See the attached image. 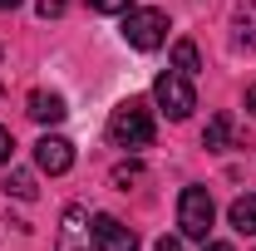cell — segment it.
<instances>
[{"instance_id":"cell-20","label":"cell","mask_w":256,"mask_h":251,"mask_svg":"<svg viewBox=\"0 0 256 251\" xmlns=\"http://www.w3.org/2000/svg\"><path fill=\"white\" fill-rule=\"evenodd\" d=\"M246 108L256 114V84H246Z\"/></svg>"},{"instance_id":"cell-10","label":"cell","mask_w":256,"mask_h":251,"mask_svg":"<svg viewBox=\"0 0 256 251\" xmlns=\"http://www.w3.org/2000/svg\"><path fill=\"white\" fill-rule=\"evenodd\" d=\"M226 222H232V232H242V236H256V192L236 197V202L226 207Z\"/></svg>"},{"instance_id":"cell-19","label":"cell","mask_w":256,"mask_h":251,"mask_svg":"<svg viewBox=\"0 0 256 251\" xmlns=\"http://www.w3.org/2000/svg\"><path fill=\"white\" fill-rule=\"evenodd\" d=\"M153 251H182V246H178L172 236H162V242H158V246H153Z\"/></svg>"},{"instance_id":"cell-7","label":"cell","mask_w":256,"mask_h":251,"mask_svg":"<svg viewBox=\"0 0 256 251\" xmlns=\"http://www.w3.org/2000/svg\"><path fill=\"white\" fill-rule=\"evenodd\" d=\"M34 168H40V172H50V178L69 172V168H74V143L60 138V133H44V138L34 143Z\"/></svg>"},{"instance_id":"cell-9","label":"cell","mask_w":256,"mask_h":251,"mask_svg":"<svg viewBox=\"0 0 256 251\" xmlns=\"http://www.w3.org/2000/svg\"><path fill=\"white\" fill-rule=\"evenodd\" d=\"M64 114H69V108H64L60 94H44V89L30 94V118L34 124H64Z\"/></svg>"},{"instance_id":"cell-3","label":"cell","mask_w":256,"mask_h":251,"mask_svg":"<svg viewBox=\"0 0 256 251\" xmlns=\"http://www.w3.org/2000/svg\"><path fill=\"white\" fill-rule=\"evenodd\" d=\"M153 98H158V108L172 118V124H182L192 108H197V94H192V79L188 74H178V69H168L158 74V84H153Z\"/></svg>"},{"instance_id":"cell-14","label":"cell","mask_w":256,"mask_h":251,"mask_svg":"<svg viewBox=\"0 0 256 251\" xmlns=\"http://www.w3.org/2000/svg\"><path fill=\"white\" fill-rule=\"evenodd\" d=\"M138 178H143L138 162H118V168H114V188H124V192H128V182H138Z\"/></svg>"},{"instance_id":"cell-15","label":"cell","mask_w":256,"mask_h":251,"mask_svg":"<svg viewBox=\"0 0 256 251\" xmlns=\"http://www.w3.org/2000/svg\"><path fill=\"white\" fill-rule=\"evenodd\" d=\"M89 10H98V15H128L133 0H89Z\"/></svg>"},{"instance_id":"cell-5","label":"cell","mask_w":256,"mask_h":251,"mask_svg":"<svg viewBox=\"0 0 256 251\" xmlns=\"http://www.w3.org/2000/svg\"><path fill=\"white\" fill-rule=\"evenodd\" d=\"M89 232H94V251H138V232L124 226L118 217H108V212L89 217Z\"/></svg>"},{"instance_id":"cell-1","label":"cell","mask_w":256,"mask_h":251,"mask_svg":"<svg viewBox=\"0 0 256 251\" xmlns=\"http://www.w3.org/2000/svg\"><path fill=\"white\" fill-rule=\"evenodd\" d=\"M108 143L114 148H148L153 143V114L143 98H124L108 114Z\"/></svg>"},{"instance_id":"cell-8","label":"cell","mask_w":256,"mask_h":251,"mask_svg":"<svg viewBox=\"0 0 256 251\" xmlns=\"http://www.w3.org/2000/svg\"><path fill=\"white\" fill-rule=\"evenodd\" d=\"M232 50H256V0H242L232 10Z\"/></svg>"},{"instance_id":"cell-12","label":"cell","mask_w":256,"mask_h":251,"mask_svg":"<svg viewBox=\"0 0 256 251\" xmlns=\"http://www.w3.org/2000/svg\"><path fill=\"white\" fill-rule=\"evenodd\" d=\"M172 69H178V74H197V69H202V60H197V44H192V40H178V44H172Z\"/></svg>"},{"instance_id":"cell-4","label":"cell","mask_w":256,"mask_h":251,"mask_svg":"<svg viewBox=\"0 0 256 251\" xmlns=\"http://www.w3.org/2000/svg\"><path fill=\"white\" fill-rule=\"evenodd\" d=\"M124 40L133 50H158L162 40H168V15L162 10H128L124 15Z\"/></svg>"},{"instance_id":"cell-16","label":"cell","mask_w":256,"mask_h":251,"mask_svg":"<svg viewBox=\"0 0 256 251\" xmlns=\"http://www.w3.org/2000/svg\"><path fill=\"white\" fill-rule=\"evenodd\" d=\"M34 10H40L44 20H60L64 10H69V0H34Z\"/></svg>"},{"instance_id":"cell-18","label":"cell","mask_w":256,"mask_h":251,"mask_svg":"<svg viewBox=\"0 0 256 251\" xmlns=\"http://www.w3.org/2000/svg\"><path fill=\"white\" fill-rule=\"evenodd\" d=\"M202 251H232V242H202Z\"/></svg>"},{"instance_id":"cell-21","label":"cell","mask_w":256,"mask_h":251,"mask_svg":"<svg viewBox=\"0 0 256 251\" xmlns=\"http://www.w3.org/2000/svg\"><path fill=\"white\" fill-rule=\"evenodd\" d=\"M15 5H25V0H0V10H15Z\"/></svg>"},{"instance_id":"cell-17","label":"cell","mask_w":256,"mask_h":251,"mask_svg":"<svg viewBox=\"0 0 256 251\" xmlns=\"http://www.w3.org/2000/svg\"><path fill=\"white\" fill-rule=\"evenodd\" d=\"M10 153H15V138H10V128H0V168L10 162Z\"/></svg>"},{"instance_id":"cell-6","label":"cell","mask_w":256,"mask_h":251,"mask_svg":"<svg viewBox=\"0 0 256 251\" xmlns=\"http://www.w3.org/2000/svg\"><path fill=\"white\" fill-rule=\"evenodd\" d=\"M54 251H94V232H89V212L74 202L64 207L60 217V236H54Z\"/></svg>"},{"instance_id":"cell-13","label":"cell","mask_w":256,"mask_h":251,"mask_svg":"<svg viewBox=\"0 0 256 251\" xmlns=\"http://www.w3.org/2000/svg\"><path fill=\"white\" fill-rule=\"evenodd\" d=\"M226 143H232V114H217L202 133V148H226Z\"/></svg>"},{"instance_id":"cell-2","label":"cell","mask_w":256,"mask_h":251,"mask_svg":"<svg viewBox=\"0 0 256 251\" xmlns=\"http://www.w3.org/2000/svg\"><path fill=\"white\" fill-rule=\"evenodd\" d=\"M212 222H217L212 192H207V188H182V197H178V226H182V236H192V242H207Z\"/></svg>"},{"instance_id":"cell-11","label":"cell","mask_w":256,"mask_h":251,"mask_svg":"<svg viewBox=\"0 0 256 251\" xmlns=\"http://www.w3.org/2000/svg\"><path fill=\"white\" fill-rule=\"evenodd\" d=\"M0 188H5V197H20V202H30L34 192H40V188H34V178H30V172H25V168H10Z\"/></svg>"}]
</instances>
